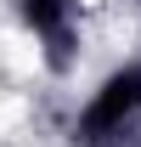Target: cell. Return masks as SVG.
I'll return each mask as SVG.
<instances>
[{
  "label": "cell",
  "mask_w": 141,
  "mask_h": 147,
  "mask_svg": "<svg viewBox=\"0 0 141 147\" xmlns=\"http://www.w3.org/2000/svg\"><path fill=\"white\" fill-rule=\"evenodd\" d=\"M23 23L51 45V68L73 62V0H17Z\"/></svg>",
  "instance_id": "2"
},
{
  "label": "cell",
  "mask_w": 141,
  "mask_h": 147,
  "mask_svg": "<svg viewBox=\"0 0 141 147\" xmlns=\"http://www.w3.org/2000/svg\"><path fill=\"white\" fill-rule=\"evenodd\" d=\"M141 125V68H119L107 79L96 102L79 113V147H119L130 130Z\"/></svg>",
  "instance_id": "1"
}]
</instances>
